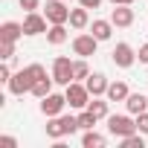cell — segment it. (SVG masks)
<instances>
[{
    "label": "cell",
    "mask_w": 148,
    "mask_h": 148,
    "mask_svg": "<svg viewBox=\"0 0 148 148\" xmlns=\"http://www.w3.org/2000/svg\"><path fill=\"white\" fill-rule=\"evenodd\" d=\"M70 26L73 29H87L90 26V9H84V6H79V9H70Z\"/></svg>",
    "instance_id": "5bb4252c"
},
{
    "label": "cell",
    "mask_w": 148,
    "mask_h": 148,
    "mask_svg": "<svg viewBox=\"0 0 148 148\" xmlns=\"http://www.w3.org/2000/svg\"><path fill=\"white\" fill-rule=\"evenodd\" d=\"M84 84H87L90 96H105V93H108V87H110V82H108L105 73H90V76L84 79Z\"/></svg>",
    "instance_id": "8fae6325"
},
{
    "label": "cell",
    "mask_w": 148,
    "mask_h": 148,
    "mask_svg": "<svg viewBox=\"0 0 148 148\" xmlns=\"http://www.w3.org/2000/svg\"><path fill=\"white\" fill-rule=\"evenodd\" d=\"M12 79V67L9 64H0V82H9Z\"/></svg>",
    "instance_id": "f546056e"
},
{
    "label": "cell",
    "mask_w": 148,
    "mask_h": 148,
    "mask_svg": "<svg viewBox=\"0 0 148 148\" xmlns=\"http://www.w3.org/2000/svg\"><path fill=\"white\" fill-rule=\"evenodd\" d=\"M90 32H93L99 41H110V35H113V21H93V23H90Z\"/></svg>",
    "instance_id": "ac0fdd59"
},
{
    "label": "cell",
    "mask_w": 148,
    "mask_h": 148,
    "mask_svg": "<svg viewBox=\"0 0 148 148\" xmlns=\"http://www.w3.org/2000/svg\"><path fill=\"white\" fill-rule=\"evenodd\" d=\"M52 84H55V79H52V76H47V79H38V82L32 84V96H38V99L49 96V93H52Z\"/></svg>",
    "instance_id": "d6986e66"
},
{
    "label": "cell",
    "mask_w": 148,
    "mask_h": 148,
    "mask_svg": "<svg viewBox=\"0 0 148 148\" xmlns=\"http://www.w3.org/2000/svg\"><path fill=\"white\" fill-rule=\"evenodd\" d=\"M6 84H9V93H12V96H23V93H32V84H35V79L29 76V70L23 67V70L12 73V79H9Z\"/></svg>",
    "instance_id": "5b68a950"
},
{
    "label": "cell",
    "mask_w": 148,
    "mask_h": 148,
    "mask_svg": "<svg viewBox=\"0 0 148 148\" xmlns=\"http://www.w3.org/2000/svg\"><path fill=\"white\" fill-rule=\"evenodd\" d=\"M67 38H70V35H67V23H49V29H47V44L61 47Z\"/></svg>",
    "instance_id": "9a60e30c"
},
{
    "label": "cell",
    "mask_w": 148,
    "mask_h": 148,
    "mask_svg": "<svg viewBox=\"0 0 148 148\" xmlns=\"http://www.w3.org/2000/svg\"><path fill=\"white\" fill-rule=\"evenodd\" d=\"M0 58H3V61L15 58V41H0Z\"/></svg>",
    "instance_id": "d4e9b609"
},
{
    "label": "cell",
    "mask_w": 148,
    "mask_h": 148,
    "mask_svg": "<svg viewBox=\"0 0 148 148\" xmlns=\"http://www.w3.org/2000/svg\"><path fill=\"white\" fill-rule=\"evenodd\" d=\"M134 9L131 6H113V12H110V21H113V26H119V29H128L131 23H134Z\"/></svg>",
    "instance_id": "7c38bea8"
},
{
    "label": "cell",
    "mask_w": 148,
    "mask_h": 148,
    "mask_svg": "<svg viewBox=\"0 0 148 148\" xmlns=\"http://www.w3.org/2000/svg\"><path fill=\"white\" fill-rule=\"evenodd\" d=\"M44 15H47L49 23H70V9H67L64 0H47Z\"/></svg>",
    "instance_id": "52a82bcc"
},
{
    "label": "cell",
    "mask_w": 148,
    "mask_h": 148,
    "mask_svg": "<svg viewBox=\"0 0 148 148\" xmlns=\"http://www.w3.org/2000/svg\"><path fill=\"white\" fill-rule=\"evenodd\" d=\"M110 58H113V64H116V67H122V70H128V67H134V64H136V52H134V47H131V44H125V41L113 47Z\"/></svg>",
    "instance_id": "ba28073f"
},
{
    "label": "cell",
    "mask_w": 148,
    "mask_h": 148,
    "mask_svg": "<svg viewBox=\"0 0 148 148\" xmlns=\"http://www.w3.org/2000/svg\"><path fill=\"white\" fill-rule=\"evenodd\" d=\"M108 131L119 139L131 136V134H136V119H131L128 113H113V116H108Z\"/></svg>",
    "instance_id": "3957f363"
},
{
    "label": "cell",
    "mask_w": 148,
    "mask_h": 148,
    "mask_svg": "<svg viewBox=\"0 0 148 148\" xmlns=\"http://www.w3.org/2000/svg\"><path fill=\"white\" fill-rule=\"evenodd\" d=\"M0 145H3V148H18V139L9 136V134H3V136H0Z\"/></svg>",
    "instance_id": "f1b7e54d"
},
{
    "label": "cell",
    "mask_w": 148,
    "mask_h": 148,
    "mask_svg": "<svg viewBox=\"0 0 148 148\" xmlns=\"http://www.w3.org/2000/svg\"><path fill=\"white\" fill-rule=\"evenodd\" d=\"M64 108H67V96H64V93H49V96L41 99V113H44L47 119L64 113Z\"/></svg>",
    "instance_id": "9c48e42d"
},
{
    "label": "cell",
    "mask_w": 148,
    "mask_h": 148,
    "mask_svg": "<svg viewBox=\"0 0 148 148\" xmlns=\"http://www.w3.org/2000/svg\"><path fill=\"white\" fill-rule=\"evenodd\" d=\"M113 6H134V0H110Z\"/></svg>",
    "instance_id": "d6a6232c"
},
{
    "label": "cell",
    "mask_w": 148,
    "mask_h": 148,
    "mask_svg": "<svg viewBox=\"0 0 148 148\" xmlns=\"http://www.w3.org/2000/svg\"><path fill=\"white\" fill-rule=\"evenodd\" d=\"M128 96H131V90H128L125 82H110V87H108V93H105L108 102H125Z\"/></svg>",
    "instance_id": "2e32d148"
},
{
    "label": "cell",
    "mask_w": 148,
    "mask_h": 148,
    "mask_svg": "<svg viewBox=\"0 0 148 148\" xmlns=\"http://www.w3.org/2000/svg\"><path fill=\"white\" fill-rule=\"evenodd\" d=\"M76 131H82L79 128V116L58 113V116H49V122H47V136L49 139H64V136H73Z\"/></svg>",
    "instance_id": "6da1fadb"
},
{
    "label": "cell",
    "mask_w": 148,
    "mask_h": 148,
    "mask_svg": "<svg viewBox=\"0 0 148 148\" xmlns=\"http://www.w3.org/2000/svg\"><path fill=\"white\" fill-rule=\"evenodd\" d=\"M82 145H84V148H105V145H108V139L90 128V131H84V136H82Z\"/></svg>",
    "instance_id": "ffe728a7"
},
{
    "label": "cell",
    "mask_w": 148,
    "mask_h": 148,
    "mask_svg": "<svg viewBox=\"0 0 148 148\" xmlns=\"http://www.w3.org/2000/svg\"><path fill=\"white\" fill-rule=\"evenodd\" d=\"M26 32H23V23H18V21H6L3 26H0V41H21Z\"/></svg>",
    "instance_id": "4fadbf2b"
},
{
    "label": "cell",
    "mask_w": 148,
    "mask_h": 148,
    "mask_svg": "<svg viewBox=\"0 0 148 148\" xmlns=\"http://www.w3.org/2000/svg\"><path fill=\"white\" fill-rule=\"evenodd\" d=\"M99 44H102V41H99L93 32H82V35L73 38V52H76L79 58H90V55H96Z\"/></svg>",
    "instance_id": "277c9868"
},
{
    "label": "cell",
    "mask_w": 148,
    "mask_h": 148,
    "mask_svg": "<svg viewBox=\"0 0 148 148\" xmlns=\"http://www.w3.org/2000/svg\"><path fill=\"white\" fill-rule=\"evenodd\" d=\"M87 76H90V64H87V58L73 61V82H84Z\"/></svg>",
    "instance_id": "44dd1931"
},
{
    "label": "cell",
    "mask_w": 148,
    "mask_h": 148,
    "mask_svg": "<svg viewBox=\"0 0 148 148\" xmlns=\"http://www.w3.org/2000/svg\"><path fill=\"white\" fill-rule=\"evenodd\" d=\"M64 96H67V105H70L73 110H84V108L90 105V99H93L84 82H70V84L64 87Z\"/></svg>",
    "instance_id": "7a4b0ae2"
},
{
    "label": "cell",
    "mask_w": 148,
    "mask_h": 148,
    "mask_svg": "<svg viewBox=\"0 0 148 148\" xmlns=\"http://www.w3.org/2000/svg\"><path fill=\"white\" fill-rule=\"evenodd\" d=\"M136 61H139V64H148V44H142V47H139V52H136Z\"/></svg>",
    "instance_id": "4dcf8cb0"
},
{
    "label": "cell",
    "mask_w": 148,
    "mask_h": 148,
    "mask_svg": "<svg viewBox=\"0 0 148 148\" xmlns=\"http://www.w3.org/2000/svg\"><path fill=\"white\" fill-rule=\"evenodd\" d=\"M96 122H99V119H96V113H93L90 108H84V110L79 113V128H82V131H90V128H96Z\"/></svg>",
    "instance_id": "603a6c76"
},
{
    "label": "cell",
    "mask_w": 148,
    "mask_h": 148,
    "mask_svg": "<svg viewBox=\"0 0 148 148\" xmlns=\"http://www.w3.org/2000/svg\"><path fill=\"white\" fill-rule=\"evenodd\" d=\"M142 136H145V134L136 131V134H131V136H122L119 142H122V148H145V139H142Z\"/></svg>",
    "instance_id": "cb8c5ba5"
},
{
    "label": "cell",
    "mask_w": 148,
    "mask_h": 148,
    "mask_svg": "<svg viewBox=\"0 0 148 148\" xmlns=\"http://www.w3.org/2000/svg\"><path fill=\"white\" fill-rule=\"evenodd\" d=\"M52 79H55V84H61V87H67V84L73 82V61H70L67 55H58V58L52 61Z\"/></svg>",
    "instance_id": "8992f818"
},
{
    "label": "cell",
    "mask_w": 148,
    "mask_h": 148,
    "mask_svg": "<svg viewBox=\"0 0 148 148\" xmlns=\"http://www.w3.org/2000/svg\"><path fill=\"white\" fill-rule=\"evenodd\" d=\"M125 108H128L131 116H136V113L148 110V96H142V93H131V96L125 99Z\"/></svg>",
    "instance_id": "e0dca14e"
},
{
    "label": "cell",
    "mask_w": 148,
    "mask_h": 148,
    "mask_svg": "<svg viewBox=\"0 0 148 148\" xmlns=\"http://www.w3.org/2000/svg\"><path fill=\"white\" fill-rule=\"evenodd\" d=\"M136 131L148 136V110H142V113H136Z\"/></svg>",
    "instance_id": "484cf974"
},
{
    "label": "cell",
    "mask_w": 148,
    "mask_h": 148,
    "mask_svg": "<svg viewBox=\"0 0 148 148\" xmlns=\"http://www.w3.org/2000/svg\"><path fill=\"white\" fill-rule=\"evenodd\" d=\"M79 6H84V9H99L102 0H79Z\"/></svg>",
    "instance_id": "1f68e13d"
},
{
    "label": "cell",
    "mask_w": 148,
    "mask_h": 148,
    "mask_svg": "<svg viewBox=\"0 0 148 148\" xmlns=\"http://www.w3.org/2000/svg\"><path fill=\"white\" fill-rule=\"evenodd\" d=\"M108 105H110V102H105L102 96H93L87 108H90V110L96 113V119H108V116H110V113H108Z\"/></svg>",
    "instance_id": "7402d4cb"
},
{
    "label": "cell",
    "mask_w": 148,
    "mask_h": 148,
    "mask_svg": "<svg viewBox=\"0 0 148 148\" xmlns=\"http://www.w3.org/2000/svg\"><path fill=\"white\" fill-rule=\"evenodd\" d=\"M26 70H29V76H32L35 82H38V79H47V70H44V64H29Z\"/></svg>",
    "instance_id": "4316f807"
},
{
    "label": "cell",
    "mask_w": 148,
    "mask_h": 148,
    "mask_svg": "<svg viewBox=\"0 0 148 148\" xmlns=\"http://www.w3.org/2000/svg\"><path fill=\"white\" fill-rule=\"evenodd\" d=\"M18 3H21V9H26V12H38L41 0H18Z\"/></svg>",
    "instance_id": "83f0119b"
},
{
    "label": "cell",
    "mask_w": 148,
    "mask_h": 148,
    "mask_svg": "<svg viewBox=\"0 0 148 148\" xmlns=\"http://www.w3.org/2000/svg\"><path fill=\"white\" fill-rule=\"evenodd\" d=\"M49 21H47V15H38V12H26V18H23V32L26 35H47V26Z\"/></svg>",
    "instance_id": "30bf717a"
}]
</instances>
